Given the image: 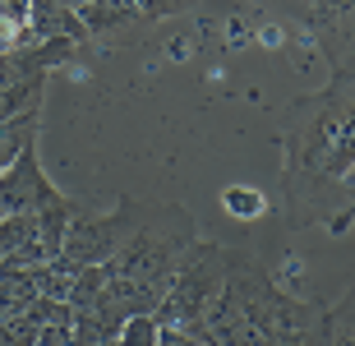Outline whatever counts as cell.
<instances>
[{
  "mask_svg": "<svg viewBox=\"0 0 355 346\" xmlns=\"http://www.w3.org/2000/svg\"><path fill=\"white\" fill-rule=\"evenodd\" d=\"M198 240L194 217L175 208V203H157L144 208V222L134 227V236L116 250V259L106 268V300L130 319V314H157L162 295L171 286L175 268H180L184 250Z\"/></svg>",
  "mask_w": 355,
  "mask_h": 346,
  "instance_id": "obj_1",
  "label": "cell"
},
{
  "mask_svg": "<svg viewBox=\"0 0 355 346\" xmlns=\"http://www.w3.org/2000/svg\"><path fill=\"white\" fill-rule=\"evenodd\" d=\"M355 171V83L295 102L286 130L291 180H346Z\"/></svg>",
  "mask_w": 355,
  "mask_h": 346,
  "instance_id": "obj_2",
  "label": "cell"
},
{
  "mask_svg": "<svg viewBox=\"0 0 355 346\" xmlns=\"http://www.w3.org/2000/svg\"><path fill=\"white\" fill-rule=\"evenodd\" d=\"M222 277H226V250L217 240L198 236L184 250V259L175 268V277H171V286H166L153 319L162 328H194V333H203V319H208L212 300L222 295Z\"/></svg>",
  "mask_w": 355,
  "mask_h": 346,
  "instance_id": "obj_3",
  "label": "cell"
},
{
  "mask_svg": "<svg viewBox=\"0 0 355 346\" xmlns=\"http://www.w3.org/2000/svg\"><path fill=\"white\" fill-rule=\"evenodd\" d=\"M139 222H144V203H134V199H120L111 213H97V208H83L79 203V213H74V222H69V236H65L60 259H69L74 268L111 263L116 250L134 236Z\"/></svg>",
  "mask_w": 355,
  "mask_h": 346,
  "instance_id": "obj_4",
  "label": "cell"
},
{
  "mask_svg": "<svg viewBox=\"0 0 355 346\" xmlns=\"http://www.w3.org/2000/svg\"><path fill=\"white\" fill-rule=\"evenodd\" d=\"M55 199H65V189L42 171L37 144H33L10 171L0 175V213H5V217H33V213H42V208L55 203Z\"/></svg>",
  "mask_w": 355,
  "mask_h": 346,
  "instance_id": "obj_5",
  "label": "cell"
},
{
  "mask_svg": "<svg viewBox=\"0 0 355 346\" xmlns=\"http://www.w3.org/2000/svg\"><path fill=\"white\" fill-rule=\"evenodd\" d=\"M28 42H88L79 10L65 0H28Z\"/></svg>",
  "mask_w": 355,
  "mask_h": 346,
  "instance_id": "obj_6",
  "label": "cell"
},
{
  "mask_svg": "<svg viewBox=\"0 0 355 346\" xmlns=\"http://www.w3.org/2000/svg\"><path fill=\"white\" fill-rule=\"evenodd\" d=\"M37 120H42V107H28V111H19V116L0 120V175L37 144Z\"/></svg>",
  "mask_w": 355,
  "mask_h": 346,
  "instance_id": "obj_7",
  "label": "cell"
},
{
  "mask_svg": "<svg viewBox=\"0 0 355 346\" xmlns=\"http://www.w3.org/2000/svg\"><path fill=\"white\" fill-rule=\"evenodd\" d=\"M74 213H79V203L69 199H55V203H46L42 213H33L37 217V240H42V254L46 259H55V254L65 250V236H69V222H74Z\"/></svg>",
  "mask_w": 355,
  "mask_h": 346,
  "instance_id": "obj_8",
  "label": "cell"
},
{
  "mask_svg": "<svg viewBox=\"0 0 355 346\" xmlns=\"http://www.w3.org/2000/svg\"><path fill=\"white\" fill-rule=\"evenodd\" d=\"M328 346H355V286L328 305Z\"/></svg>",
  "mask_w": 355,
  "mask_h": 346,
  "instance_id": "obj_9",
  "label": "cell"
},
{
  "mask_svg": "<svg viewBox=\"0 0 355 346\" xmlns=\"http://www.w3.org/2000/svg\"><path fill=\"white\" fill-rule=\"evenodd\" d=\"M157 337H162V323L153 314H130L125 328L116 333V342L120 346H157Z\"/></svg>",
  "mask_w": 355,
  "mask_h": 346,
  "instance_id": "obj_10",
  "label": "cell"
},
{
  "mask_svg": "<svg viewBox=\"0 0 355 346\" xmlns=\"http://www.w3.org/2000/svg\"><path fill=\"white\" fill-rule=\"evenodd\" d=\"M134 14V24H157V19H171L175 10H184L189 0H125Z\"/></svg>",
  "mask_w": 355,
  "mask_h": 346,
  "instance_id": "obj_11",
  "label": "cell"
},
{
  "mask_svg": "<svg viewBox=\"0 0 355 346\" xmlns=\"http://www.w3.org/2000/svg\"><path fill=\"white\" fill-rule=\"evenodd\" d=\"M74 342V314L69 319H51L37 328V346H69Z\"/></svg>",
  "mask_w": 355,
  "mask_h": 346,
  "instance_id": "obj_12",
  "label": "cell"
},
{
  "mask_svg": "<svg viewBox=\"0 0 355 346\" xmlns=\"http://www.w3.org/2000/svg\"><path fill=\"white\" fill-rule=\"evenodd\" d=\"M208 337L203 333H194V328H162V337H157V346H203Z\"/></svg>",
  "mask_w": 355,
  "mask_h": 346,
  "instance_id": "obj_13",
  "label": "cell"
},
{
  "mask_svg": "<svg viewBox=\"0 0 355 346\" xmlns=\"http://www.w3.org/2000/svg\"><path fill=\"white\" fill-rule=\"evenodd\" d=\"M65 5H74V10H83V5H88V0H65Z\"/></svg>",
  "mask_w": 355,
  "mask_h": 346,
  "instance_id": "obj_14",
  "label": "cell"
},
{
  "mask_svg": "<svg viewBox=\"0 0 355 346\" xmlns=\"http://www.w3.org/2000/svg\"><path fill=\"white\" fill-rule=\"evenodd\" d=\"M102 346H120V342H116V337H106V342H102Z\"/></svg>",
  "mask_w": 355,
  "mask_h": 346,
  "instance_id": "obj_15",
  "label": "cell"
},
{
  "mask_svg": "<svg viewBox=\"0 0 355 346\" xmlns=\"http://www.w3.org/2000/svg\"><path fill=\"white\" fill-rule=\"evenodd\" d=\"M203 346H222V342H203Z\"/></svg>",
  "mask_w": 355,
  "mask_h": 346,
  "instance_id": "obj_16",
  "label": "cell"
},
{
  "mask_svg": "<svg viewBox=\"0 0 355 346\" xmlns=\"http://www.w3.org/2000/svg\"><path fill=\"white\" fill-rule=\"evenodd\" d=\"M0 5H5V0H0Z\"/></svg>",
  "mask_w": 355,
  "mask_h": 346,
  "instance_id": "obj_17",
  "label": "cell"
},
{
  "mask_svg": "<svg viewBox=\"0 0 355 346\" xmlns=\"http://www.w3.org/2000/svg\"><path fill=\"white\" fill-rule=\"evenodd\" d=\"M0 217H5V213H0Z\"/></svg>",
  "mask_w": 355,
  "mask_h": 346,
  "instance_id": "obj_18",
  "label": "cell"
}]
</instances>
